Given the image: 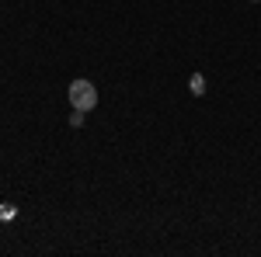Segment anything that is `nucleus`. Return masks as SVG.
<instances>
[{"label":"nucleus","mask_w":261,"mask_h":257,"mask_svg":"<svg viewBox=\"0 0 261 257\" xmlns=\"http://www.w3.org/2000/svg\"><path fill=\"white\" fill-rule=\"evenodd\" d=\"M14 216H18L14 205H0V219H14Z\"/></svg>","instance_id":"nucleus-4"},{"label":"nucleus","mask_w":261,"mask_h":257,"mask_svg":"<svg viewBox=\"0 0 261 257\" xmlns=\"http://www.w3.org/2000/svg\"><path fill=\"white\" fill-rule=\"evenodd\" d=\"M84 115H87V111L73 108V111H70V125H73V129H81V125H84Z\"/></svg>","instance_id":"nucleus-2"},{"label":"nucleus","mask_w":261,"mask_h":257,"mask_svg":"<svg viewBox=\"0 0 261 257\" xmlns=\"http://www.w3.org/2000/svg\"><path fill=\"white\" fill-rule=\"evenodd\" d=\"M202 91H205V77L195 73V77H192V94H202Z\"/></svg>","instance_id":"nucleus-3"},{"label":"nucleus","mask_w":261,"mask_h":257,"mask_svg":"<svg viewBox=\"0 0 261 257\" xmlns=\"http://www.w3.org/2000/svg\"><path fill=\"white\" fill-rule=\"evenodd\" d=\"M251 4H261V0H251Z\"/></svg>","instance_id":"nucleus-5"},{"label":"nucleus","mask_w":261,"mask_h":257,"mask_svg":"<svg viewBox=\"0 0 261 257\" xmlns=\"http://www.w3.org/2000/svg\"><path fill=\"white\" fill-rule=\"evenodd\" d=\"M66 101L73 104V108H81V111H94L98 108V87L91 83V80H73L70 87H66Z\"/></svg>","instance_id":"nucleus-1"}]
</instances>
